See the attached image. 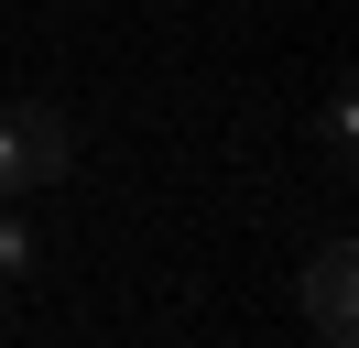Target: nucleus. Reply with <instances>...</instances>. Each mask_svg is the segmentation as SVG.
<instances>
[{
    "label": "nucleus",
    "instance_id": "f257e3e1",
    "mask_svg": "<svg viewBox=\"0 0 359 348\" xmlns=\"http://www.w3.org/2000/svg\"><path fill=\"white\" fill-rule=\"evenodd\" d=\"M348 272H359L348 239H327V250L305 261V326H316L327 348H348V337H359V316H348Z\"/></svg>",
    "mask_w": 359,
    "mask_h": 348
},
{
    "label": "nucleus",
    "instance_id": "f03ea898",
    "mask_svg": "<svg viewBox=\"0 0 359 348\" xmlns=\"http://www.w3.org/2000/svg\"><path fill=\"white\" fill-rule=\"evenodd\" d=\"M11 130H22V163H33V185H66V163H76V130L55 120V109H11Z\"/></svg>",
    "mask_w": 359,
    "mask_h": 348
},
{
    "label": "nucleus",
    "instance_id": "7ed1b4c3",
    "mask_svg": "<svg viewBox=\"0 0 359 348\" xmlns=\"http://www.w3.org/2000/svg\"><path fill=\"white\" fill-rule=\"evenodd\" d=\"M0 283H33V218L0 207Z\"/></svg>",
    "mask_w": 359,
    "mask_h": 348
},
{
    "label": "nucleus",
    "instance_id": "20e7f679",
    "mask_svg": "<svg viewBox=\"0 0 359 348\" xmlns=\"http://www.w3.org/2000/svg\"><path fill=\"white\" fill-rule=\"evenodd\" d=\"M22 196H33V163H22V130L0 120V207H22Z\"/></svg>",
    "mask_w": 359,
    "mask_h": 348
}]
</instances>
